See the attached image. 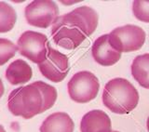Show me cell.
<instances>
[{
	"mask_svg": "<svg viewBox=\"0 0 149 132\" xmlns=\"http://www.w3.org/2000/svg\"><path fill=\"white\" fill-rule=\"evenodd\" d=\"M54 43L65 49H74L90 36L86 22L77 8L58 17L51 27Z\"/></svg>",
	"mask_w": 149,
	"mask_h": 132,
	"instance_id": "1",
	"label": "cell"
},
{
	"mask_svg": "<svg viewBox=\"0 0 149 132\" xmlns=\"http://www.w3.org/2000/svg\"><path fill=\"white\" fill-rule=\"evenodd\" d=\"M102 103L118 115H127L137 107L139 93L135 87L124 78H114L107 82L102 91Z\"/></svg>",
	"mask_w": 149,
	"mask_h": 132,
	"instance_id": "2",
	"label": "cell"
},
{
	"mask_svg": "<svg viewBox=\"0 0 149 132\" xmlns=\"http://www.w3.org/2000/svg\"><path fill=\"white\" fill-rule=\"evenodd\" d=\"M8 108L13 115L31 119L42 113L43 98L39 89L32 83L17 88L9 93Z\"/></svg>",
	"mask_w": 149,
	"mask_h": 132,
	"instance_id": "3",
	"label": "cell"
},
{
	"mask_svg": "<svg viewBox=\"0 0 149 132\" xmlns=\"http://www.w3.org/2000/svg\"><path fill=\"white\" fill-rule=\"evenodd\" d=\"M111 47L118 52H132L139 50L146 42V32L141 27L127 24L114 29L108 34Z\"/></svg>",
	"mask_w": 149,
	"mask_h": 132,
	"instance_id": "4",
	"label": "cell"
},
{
	"mask_svg": "<svg viewBox=\"0 0 149 132\" xmlns=\"http://www.w3.org/2000/svg\"><path fill=\"white\" fill-rule=\"evenodd\" d=\"M99 88V80L94 74L88 71L74 74L67 84L69 97L78 103H87L94 100Z\"/></svg>",
	"mask_w": 149,
	"mask_h": 132,
	"instance_id": "5",
	"label": "cell"
},
{
	"mask_svg": "<svg viewBox=\"0 0 149 132\" xmlns=\"http://www.w3.org/2000/svg\"><path fill=\"white\" fill-rule=\"evenodd\" d=\"M49 47L48 37L44 34L35 31L22 33L17 41L20 54L36 64H40L45 60Z\"/></svg>",
	"mask_w": 149,
	"mask_h": 132,
	"instance_id": "6",
	"label": "cell"
},
{
	"mask_svg": "<svg viewBox=\"0 0 149 132\" xmlns=\"http://www.w3.org/2000/svg\"><path fill=\"white\" fill-rule=\"evenodd\" d=\"M28 24L38 28H48L59 17V8L51 0H35L24 8Z\"/></svg>",
	"mask_w": 149,
	"mask_h": 132,
	"instance_id": "7",
	"label": "cell"
},
{
	"mask_svg": "<svg viewBox=\"0 0 149 132\" xmlns=\"http://www.w3.org/2000/svg\"><path fill=\"white\" fill-rule=\"evenodd\" d=\"M38 68L44 77L51 82L59 83L69 73V60L66 55L49 47L45 60L38 64Z\"/></svg>",
	"mask_w": 149,
	"mask_h": 132,
	"instance_id": "8",
	"label": "cell"
},
{
	"mask_svg": "<svg viewBox=\"0 0 149 132\" xmlns=\"http://www.w3.org/2000/svg\"><path fill=\"white\" fill-rule=\"evenodd\" d=\"M91 54L95 62L102 66H112L121 58V53L111 47L108 35H104L94 41L91 48Z\"/></svg>",
	"mask_w": 149,
	"mask_h": 132,
	"instance_id": "9",
	"label": "cell"
},
{
	"mask_svg": "<svg viewBox=\"0 0 149 132\" xmlns=\"http://www.w3.org/2000/svg\"><path fill=\"white\" fill-rule=\"evenodd\" d=\"M81 132H112L111 119L102 110H92L84 115L80 122Z\"/></svg>",
	"mask_w": 149,
	"mask_h": 132,
	"instance_id": "10",
	"label": "cell"
},
{
	"mask_svg": "<svg viewBox=\"0 0 149 132\" xmlns=\"http://www.w3.org/2000/svg\"><path fill=\"white\" fill-rule=\"evenodd\" d=\"M74 124L70 115L63 112L49 115L40 126V132H74Z\"/></svg>",
	"mask_w": 149,
	"mask_h": 132,
	"instance_id": "11",
	"label": "cell"
},
{
	"mask_svg": "<svg viewBox=\"0 0 149 132\" xmlns=\"http://www.w3.org/2000/svg\"><path fill=\"white\" fill-rule=\"evenodd\" d=\"M6 78L13 86L24 84L32 78L31 66L23 60H16L8 65L6 70Z\"/></svg>",
	"mask_w": 149,
	"mask_h": 132,
	"instance_id": "12",
	"label": "cell"
},
{
	"mask_svg": "<svg viewBox=\"0 0 149 132\" xmlns=\"http://www.w3.org/2000/svg\"><path fill=\"white\" fill-rule=\"evenodd\" d=\"M132 74L141 87L149 89V53L139 55L132 63Z\"/></svg>",
	"mask_w": 149,
	"mask_h": 132,
	"instance_id": "13",
	"label": "cell"
},
{
	"mask_svg": "<svg viewBox=\"0 0 149 132\" xmlns=\"http://www.w3.org/2000/svg\"><path fill=\"white\" fill-rule=\"evenodd\" d=\"M17 21V14L10 5L0 2V33H8L13 29Z\"/></svg>",
	"mask_w": 149,
	"mask_h": 132,
	"instance_id": "14",
	"label": "cell"
},
{
	"mask_svg": "<svg viewBox=\"0 0 149 132\" xmlns=\"http://www.w3.org/2000/svg\"><path fill=\"white\" fill-rule=\"evenodd\" d=\"M39 89V91L43 98V108H42V113L48 111L54 105V103L57 100V90L56 88L50 85L47 84L43 81H36L33 83Z\"/></svg>",
	"mask_w": 149,
	"mask_h": 132,
	"instance_id": "15",
	"label": "cell"
},
{
	"mask_svg": "<svg viewBox=\"0 0 149 132\" xmlns=\"http://www.w3.org/2000/svg\"><path fill=\"white\" fill-rule=\"evenodd\" d=\"M77 10L80 13V15L84 19V21L86 22L88 29V34H90V35H91L95 32L98 26L99 16H98L97 12L92 8L88 6H82L77 8Z\"/></svg>",
	"mask_w": 149,
	"mask_h": 132,
	"instance_id": "16",
	"label": "cell"
},
{
	"mask_svg": "<svg viewBox=\"0 0 149 132\" xmlns=\"http://www.w3.org/2000/svg\"><path fill=\"white\" fill-rule=\"evenodd\" d=\"M18 51L17 46L7 38H0V66L8 63Z\"/></svg>",
	"mask_w": 149,
	"mask_h": 132,
	"instance_id": "17",
	"label": "cell"
},
{
	"mask_svg": "<svg viewBox=\"0 0 149 132\" xmlns=\"http://www.w3.org/2000/svg\"><path fill=\"white\" fill-rule=\"evenodd\" d=\"M132 12L137 20L149 22V1L135 0L132 3Z\"/></svg>",
	"mask_w": 149,
	"mask_h": 132,
	"instance_id": "18",
	"label": "cell"
},
{
	"mask_svg": "<svg viewBox=\"0 0 149 132\" xmlns=\"http://www.w3.org/2000/svg\"><path fill=\"white\" fill-rule=\"evenodd\" d=\"M4 91H5V88H4V85H3V82H2V80L0 79V99L2 98L3 94H4Z\"/></svg>",
	"mask_w": 149,
	"mask_h": 132,
	"instance_id": "19",
	"label": "cell"
},
{
	"mask_svg": "<svg viewBox=\"0 0 149 132\" xmlns=\"http://www.w3.org/2000/svg\"><path fill=\"white\" fill-rule=\"evenodd\" d=\"M0 132H7L6 130H5V129L3 128V126L0 125Z\"/></svg>",
	"mask_w": 149,
	"mask_h": 132,
	"instance_id": "20",
	"label": "cell"
},
{
	"mask_svg": "<svg viewBox=\"0 0 149 132\" xmlns=\"http://www.w3.org/2000/svg\"><path fill=\"white\" fill-rule=\"evenodd\" d=\"M146 126H147V130H148V132H149V116H148L147 121H146Z\"/></svg>",
	"mask_w": 149,
	"mask_h": 132,
	"instance_id": "21",
	"label": "cell"
},
{
	"mask_svg": "<svg viewBox=\"0 0 149 132\" xmlns=\"http://www.w3.org/2000/svg\"><path fill=\"white\" fill-rule=\"evenodd\" d=\"M112 132H119V131H116V130H112Z\"/></svg>",
	"mask_w": 149,
	"mask_h": 132,
	"instance_id": "22",
	"label": "cell"
}]
</instances>
